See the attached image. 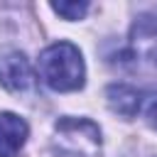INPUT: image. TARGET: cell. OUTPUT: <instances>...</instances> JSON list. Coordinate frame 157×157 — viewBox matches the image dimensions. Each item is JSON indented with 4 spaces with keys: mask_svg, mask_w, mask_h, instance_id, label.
<instances>
[{
    "mask_svg": "<svg viewBox=\"0 0 157 157\" xmlns=\"http://www.w3.org/2000/svg\"><path fill=\"white\" fill-rule=\"evenodd\" d=\"M105 101H108L110 110L123 115V118H132L140 110V105H142L140 91L128 86V83H110L105 88Z\"/></svg>",
    "mask_w": 157,
    "mask_h": 157,
    "instance_id": "8992f818",
    "label": "cell"
},
{
    "mask_svg": "<svg viewBox=\"0 0 157 157\" xmlns=\"http://www.w3.org/2000/svg\"><path fill=\"white\" fill-rule=\"evenodd\" d=\"M140 108H142V113H145V120L157 130V93H152Z\"/></svg>",
    "mask_w": 157,
    "mask_h": 157,
    "instance_id": "ba28073f",
    "label": "cell"
},
{
    "mask_svg": "<svg viewBox=\"0 0 157 157\" xmlns=\"http://www.w3.org/2000/svg\"><path fill=\"white\" fill-rule=\"evenodd\" d=\"M130 52L135 59L157 61V10L135 20L130 29Z\"/></svg>",
    "mask_w": 157,
    "mask_h": 157,
    "instance_id": "277c9868",
    "label": "cell"
},
{
    "mask_svg": "<svg viewBox=\"0 0 157 157\" xmlns=\"http://www.w3.org/2000/svg\"><path fill=\"white\" fill-rule=\"evenodd\" d=\"M52 7H54V12L61 15L64 20H78V17H83L86 10H88L86 2H54Z\"/></svg>",
    "mask_w": 157,
    "mask_h": 157,
    "instance_id": "52a82bcc",
    "label": "cell"
},
{
    "mask_svg": "<svg viewBox=\"0 0 157 157\" xmlns=\"http://www.w3.org/2000/svg\"><path fill=\"white\" fill-rule=\"evenodd\" d=\"M0 83L7 91H15V93L34 86L32 66L20 49H12V47L0 49Z\"/></svg>",
    "mask_w": 157,
    "mask_h": 157,
    "instance_id": "3957f363",
    "label": "cell"
},
{
    "mask_svg": "<svg viewBox=\"0 0 157 157\" xmlns=\"http://www.w3.org/2000/svg\"><path fill=\"white\" fill-rule=\"evenodd\" d=\"M27 123L15 113H0V157H17L27 140Z\"/></svg>",
    "mask_w": 157,
    "mask_h": 157,
    "instance_id": "5b68a950",
    "label": "cell"
},
{
    "mask_svg": "<svg viewBox=\"0 0 157 157\" xmlns=\"http://www.w3.org/2000/svg\"><path fill=\"white\" fill-rule=\"evenodd\" d=\"M56 145L74 157H93L101 147V130L86 118L56 120Z\"/></svg>",
    "mask_w": 157,
    "mask_h": 157,
    "instance_id": "7a4b0ae2",
    "label": "cell"
},
{
    "mask_svg": "<svg viewBox=\"0 0 157 157\" xmlns=\"http://www.w3.org/2000/svg\"><path fill=\"white\" fill-rule=\"evenodd\" d=\"M37 69H39V78L52 91H76L83 86L86 66H83L78 47H74L71 42L49 44L39 54Z\"/></svg>",
    "mask_w": 157,
    "mask_h": 157,
    "instance_id": "6da1fadb",
    "label": "cell"
}]
</instances>
